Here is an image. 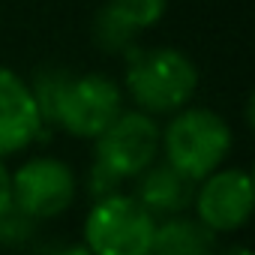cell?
<instances>
[{
  "label": "cell",
  "instance_id": "9c48e42d",
  "mask_svg": "<svg viewBox=\"0 0 255 255\" xmlns=\"http://www.w3.org/2000/svg\"><path fill=\"white\" fill-rule=\"evenodd\" d=\"M192 195H195V183L159 159L135 177V201L153 219H168V216L186 213V207L192 204Z\"/></svg>",
  "mask_w": 255,
  "mask_h": 255
},
{
  "label": "cell",
  "instance_id": "5bb4252c",
  "mask_svg": "<svg viewBox=\"0 0 255 255\" xmlns=\"http://www.w3.org/2000/svg\"><path fill=\"white\" fill-rule=\"evenodd\" d=\"M36 219H30L27 213H21L15 204L0 210V249H15V246H27L36 237Z\"/></svg>",
  "mask_w": 255,
  "mask_h": 255
},
{
  "label": "cell",
  "instance_id": "7a4b0ae2",
  "mask_svg": "<svg viewBox=\"0 0 255 255\" xmlns=\"http://www.w3.org/2000/svg\"><path fill=\"white\" fill-rule=\"evenodd\" d=\"M231 144L234 135L228 120L210 108L183 105L159 132V150L165 153V162L192 183L222 168L231 153Z\"/></svg>",
  "mask_w": 255,
  "mask_h": 255
},
{
  "label": "cell",
  "instance_id": "ba28073f",
  "mask_svg": "<svg viewBox=\"0 0 255 255\" xmlns=\"http://www.w3.org/2000/svg\"><path fill=\"white\" fill-rule=\"evenodd\" d=\"M45 129L30 84L9 66H0V159L21 153Z\"/></svg>",
  "mask_w": 255,
  "mask_h": 255
},
{
  "label": "cell",
  "instance_id": "ac0fdd59",
  "mask_svg": "<svg viewBox=\"0 0 255 255\" xmlns=\"http://www.w3.org/2000/svg\"><path fill=\"white\" fill-rule=\"evenodd\" d=\"M219 255H252V252H249L246 246H225Z\"/></svg>",
  "mask_w": 255,
  "mask_h": 255
},
{
  "label": "cell",
  "instance_id": "9a60e30c",
  "mask_svg": "<svg viewBox=\"0 0 255 255\" xmlns=\"http://www.w3.org/2000/svg\"><path fill=\"white\" fill-rule=\"evenodd\" d=\"M84 186H87L90 198H93V201H99V198H108V195L120 192L123 180H117L111 171H105L102 165H96V162H93V168L87 171V180H84Z\"/></svg>",
  "mask_w": 255,
  "mask_h": 255
},
{
  "label": "cell",
  "instance_id": "3957f363",
  "mask_svg": "<svg viewBox=\"0 0 255 255\" xmlns=\"http://www.w3.org/2000/svg\"><path fill=\"white\" fill-rule=\"evenodd\" d=\"M156 219L135 201V195L114 192L93 201L84 219V249L90 255H147Z\"/></svg>",
  "mask_w": 255,
  "mask_h": 255
},
{
  "label": "cell",
  "instance_id": "30bf717a",
  "mask_svg": "<svg viewBox=\"0 0 255 255\" xmlns=\"http://www.w3.org/2000/svg\"><path fill=\"white\" fill-rule=\"evenodd\" d=\"M213 249H216V234L204 228L198 219L177 213L162 222L156 219L147 255H213Z\"/></svg>",
  "mask_w": 255,
  "mask_h": 255
},
{
  "label": "cell",
  "instance_id": "52a82bcc",
  "mask_svg": "<svg viewBox=\"0 0 255 255\" xmlns=\"http://www.w3.org/2000/svg\"><path fill=\"white\" fill-rule=\"evenodd\" d=\"M252 201H255V186L249 171L231 165H222L204 180H198L192 195L195 219L213 234L240 231L252 216Z\"/></svg>",
  "mask_w": 255,
  "mask_h": 255
},
{
  "label": "cell",
  "instance_id": "6da1fadb",
  "mask_svg": "<svg viewBox=\"0 0 255 255\" xmlns=\"http://www.w3.org/2000/svg\"><path fill=\"white\" fill-rule=\"evenodd\" d=\"M126 57L123 90L129 93L138 111L147 114H174L198 90V69L189 54L171 45L138 48L132 45Z\"/></svg>",
  "mask_w": 255,
  "mask_h": 255
},
{
  "label": "cell",
  "instance_id": "2e32d148",
  "mask_svg": "<svg viewBox=\"0 0 255 255\" xmlns=\"http://www.w3.org/2000/svg\"><path fill=\"white\" fill-rule=\"evenodd\" d=\"M33 255H90L84 249V243H60V240H51L45 246H36Z\"/></svg>",
  "mask_w": 255,
  "mask_h": 255
},
{
  "label": "cell",
  "instance_id": "4fadbf2b",
  "mask_svg": "<svg viewBox=\"0 0 255 255\" xmlns=\"http://www.w3.org/2000/svg\"><path fill=\"white\" fill-rule=\"evenodd\" d=\"M108 6H111L126 24H129V27H135V30L141 33V30L153 27V24L165 15L168 0H108Z\"/></svg>",
  "mask_w": 255,
  "mask_h": 255
},
{
  "label": "cell",
  "instance_id": "e0dca14e",
  "mask_svg": "<svg viewBox=\"0 0 255 255\" xmlns=\"http://www.w3.org/2000/svg\"><path fill=\"white\" fill-rule=\"evenodd\" d=\"M12 207V171L0 159V210Z\"/></svg>",
  "mask_w": 255,
  "mask_h": 255
},
{
  "label": "cell",
  "instance_id": "277c9868",
  "mask_svg": "<svg viewBox=\"0 0 255 255\" xmlns=\"http://www.w3.org/2000/svg\"><path fill=\"white\" fill-rule=\"evenodd\" d=\"M159 123L147 111H120L96 141V165L111 171L117 180H135L159 159Z\"/></svg>",
  "mask_w": 255,
  "mask_h": 255
},
{
  "label": "cell",
  "instance_id": "8992f818",
  "mask_svg": "<svg viewBox=\"0 0 255 255\" xmlns=\"http://www.w3.org/2000/svg\"><path fill=\"white\" fill-rule=\"evenodd\" d=\"M75 195V171L57 156H33L18 171H12V204L36 222L69 210Z\"/></svg>",
  "mask_w": 255,
  "mask_h": 255
},
{
  "label": "cell",
  "instance_id": "7c38bea8",
  "mask_svg": "<svg viewBox=\"0 0 255 255\" xmlns=\"http://www.w3.org/2000/svg\"><path fill=\"white\" fill-rule=\"evenodd\" d=\"M69 75L72 72L63 69V66H42V69L33 72V81H27L45 126H51V120H54V108H57V99H60L63 87H66Z\"/></svg>",
  "mask_w": 255,
  "mask_h": 255
},
{
  "label": "cell",
  "instance_id": "5b68a950",
  "mask_svg": "<svg viewBox=\"0 0 255 255\" xmlns=\"http://www.w3.org/2000/svg\"><path fill=\"white\" fill-rule=\"evenodd\" d=\"M123 111V90L102 72L69 75L51 126L63 129L72 138H96L105 126Z\"/></svg>",
  "mask_w": 255,
  "mask_h": 255
},
{
  "label": "cell",
  "instance_id": "8fae6325",
  "mask_svg": "<svg viewBox=\"0 0 255 255\" xmlns=\"http://www.w3.org/2000/svg\"><path fill=\"white\" fill-rule=\"evenodd\" d=\"M93 39L102 51H114V54H126L132 45H138V30L126 24L108 3L96 12L93 18Z\"/></svg>",
  "mask_w": 255,
  "mask_h": 255
}]
</instances>
